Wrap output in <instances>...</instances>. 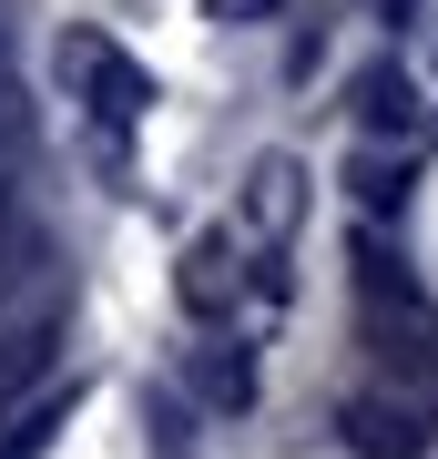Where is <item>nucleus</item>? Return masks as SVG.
<instances>
[{
  "mask_svg": "<svg viewBox=\"0 0 438 459\" xmlns=\"http://www.w3.org/2000/svg\"><path fill=\"white\" fill-rule=\"evenodd\" d=\"M62 82H72L82 102H92L102 123H133V113H143V102H153L143 62H133V51H113L102 31H72V41H62Z\"/></svg>",
  "mask_w": 438,
  "mask_h": 459,
  "instance_id": "f257e3e1",
  "label": "nucleus"
},
{
  "mask_svg": "<svg viewBox=\"0 0 438 459\" xmlns=\"http://www.w3.org/2000/svg\"><path fill=\"white\" fill-rule=\"evenodd\" d=\"M337 429H347V449H357V459H428V409H418V398L357 388V398L337 409Z\"/></svg>",
  "mask_w": 438,
  "mask_h": 459,
  "instance_id": "f03ea898",
  "label": "nucleus"
},
{
  "mask_svg": "<svg viewBox=\"0 0 438 459\" xmlns=\"http://www.w3.org/2000/svg\"><path fill=\"white\" fill-rule=\"evenodd\" d=\"M296 214H306V174H296V153H265L245 174V225L255 235H296Z\"/></svg>",
  "mask_w": 438,
  "mask_h": 459,
  "instance_id": "7ed1b4c3",
  "label": "nucleus"
},
{
  "mask_svg": "<svg viewBox=\"0 0 438 459\" xmlns=\"http://www.w3.org/2000/svg\"><path fill=\"white\" fill-rule=\"evenodd\" d=\"M82 419V388H51V398H21L11 419H0V459H51V439Z\"/></svg>",
  "mask_w": 438,
  "mask_h": 459,
  "instance_id": "20e7f679",
  "label": "nucleus"
},
{
  "mask_svg": "<svg viewBox=\"0 0 438 459\" xmlns=\"http://www.w3.org/2000/svg\"><path fill=\"white\" fill-rule=\"evenodd\" d=\"M357 133H377V143H398V133H418V82H408L398 62L357 72Z\"/></svg>",
  "mask_w": 438,
  "mask_h": 459,
  "instance_id": "39448f33",
  "label": "nucleus"
},
{
  "mask_svg": "<svg viewBox=\"0 0 438 459\" xmlns=\"http://www.w3.org/2000/svg\"><path fill=\"white\" fill-rule=\"evenodd\" d=\"M235 246H225V235H204V246H184V276H174V296H184V307H194V316H225L235 307Z\"/></svg>",
  "mask_w": 438,
  "mask_h": 459,
  "instance_id": "423d86ee",
  "label": "nucleus"
},
{
  "mask_svg": "<svg viewBox=\"0 0 438 459\" xmlns=\"http://www.w3.org/2000/svg\"><path fill=\"white\" fill-rule=\"evenodd\" d=\"M51 358H62V337H51V327H11V337H0V419L51 377Z\"/></svg>",
  "mask_w": 438,
  "mask_h": 459,
  "instance_id": "0eeeda50",
  "label": "nucleus"
},
{
  "mask_svg": "<svg viewBox=\"0 0 438 459\" xmlns=\"http://www.w3.org/2000/svg\"><path fill=\"white\" fill-rule=\"evenodd\" d=\"M31 164V82L11 72V31H0V184Z\"/></svg>",
  "mask_w": 438,
  "mask_h": 459,
  "instance_id": "6e6552de",
  "label": "nucleus"
},
{
  "mask_svg": "<svg viewBox=\"0 0 438 459\" xmlns=\"http://www.w3.org/2000/svg\"><path fill=\"white\" fill-rule=\"evenodd\" d=\"M357 307H428L418 276H408L388 246H367V235H357Z\"/></svg>",
  "mask_w": 438,
  "mask_h": 459,
  "instance_id": "1a4fd4ad",
  "label": "nucleus"
},
{
  "mask_svg": "<svg viewBox=\"0 0 438 459\" xmlns=\"http://www.w3.org/2000/svg\"><path fill=\"white\" fill-rule=\"evenodd\" d=\"M194 388L214 398V409H245V398H255V368H245V347H204V358H194Z\"/></svg>",
  "mask_w": 438,
  "mask_h": 459,
  "instance_id": "9d476101",
  "label": "nucleus"
},
{
  "mask_svg": "<svg viewBox=\"0 0 438 459\" xmlns=\"http://www.w3.org/2000/svg\"><path fill=\"white\" fill-rule=\"evenodd\" d=\"M357 204H367V214H398V204H408V174H398V164H367V153H357Z\"/></svg>",
  "mask_w": 438,
  "mask_h": 459,
  "instance_id": "9b49d317",
  "label": "nucleus"
},
{
  "mask_svg": "<svg viewBox=\"0 0 438 459\" xmlns=\"http://www.w3.org/2000/svg\"><path fill=\"white\" fill-rule=\"evenodd\" d=\"M153 459H194V429H184L174 398H153Z\"/></svg>",
  "mask_w": 438,
  "mask_h": 459,
  "instance_id": "f8f14e48",
  "label": "nucleus"
},
{
  "mask_svg": "<svg viewBox=\"0 0 438 459\" xmlns=\"http://www.w3.org/2000/svg\"><path fill=\"white\" fill-rule=\"evenodd\" d=\"M214 21H255V11H276V0H204Z\"/></svg>",
  "mask_w": 438,
  "mask_h": 459,
  "instance_id": "ddd939ff",
  "label": "nucleus"
},
{
  "mask_svg": "<svg viewBox=\"0 0 438 459\" xmlns=\"http://www.w3.org/2000/svg\"><path fill=\"white\" fill-rule=\"evenodd\" d=\"M377 11H388V21H408V11H418V0H377Z\"/></svg>",
  "mask_w": 438,
  "mask_h": 459,
  "instance_id": "4468645a",
  "label": "nucleus"
}]
</instances>
